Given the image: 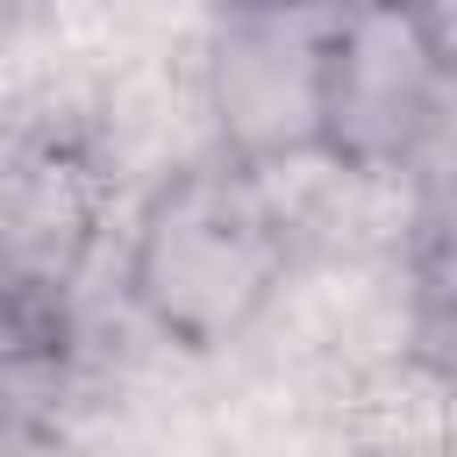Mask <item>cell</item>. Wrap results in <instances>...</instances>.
<instances>
[{"label": "cell", "instance_id": "cell-2", "mask_svg": "<svg viewBox=\"0 0 457 457\" xmlns=\"http://www.w3.org/2000/svg\"><path fill=\"white\" fill-rule=\"evenodd\" d=\"M457 79L428 57L400 0H328L314 36V157L343 171H407L443 114Z\"/></svg>", "mask_w": 457, "mask_h": 457}, {"label": "cell", "instance_id": "cell-7", "mask_svg": "<svg viewBox=\"0 0 457 457\" xmlns=\"http://www.w3.org/2000/svg\"><path fill=\"white\" fill-rule=\"evenodd\" d=\"M243 14H307V7H328V0H228Z\"/></svg>", "mask_w": 457, "mask_h": 457}, {"label": "cell", "instance_id": "cell-6", "mask_svg": "<svg viewBox=\"0 0 457 457\" xmlns=\"http://www.w3.org/2000/svg\"><path fill=\"white\" fill-rule=\"evenodd\" d=\"M407 7V21L421 29V43H428V57L457 79V0H400Z\"/></svg>", "mask_w": 457, "mask_h": 457}, {"label": "cell", "instance_id": "cell-3", "mask_svg": "<svg viewBox=\"0 0 457 457\" xmlns=\"http://www.w3.org/2000/svg\"><path fill=\"white\" fill-rule=\"evenodd\" d=\"M114 164L86 121H36L0 150V300L79 314V278L107 236Z\"/></svg>", "mask_w": 457, "mask_h": 457}, {"label": "cell", "instance_id": "cell-1", "mask_svg": "<svg viewBox=\"0 0 457 457\" xmlns=\"http://www.w3.org/2000/svg\"><path fill=\"white\" fill-rule=\"evenodd\" d=\"M293 271V221L271 193V164L243 150H207L164 171L121 250V293L143 328L186 357L243 343Z\"/></svg>", "mask_w": 457, "mask_h": 457}, {"label": "cell", "instance_id": "cell-5", "mask_svg": "<svg viewBox=\"0 0 457 457\" xmlns=\"http://www.w3.org/2000/svg\"><path fill=\"white\" fill-rule=\"evenodd\" d=\"M407 357L457 378V193L428 200L407 236Z\"/></svg>", "mask_w": 457, "mask_h": 457}, {"label": "cell", "instance_id": "cell-4", "mask_svg": "<svg viewBox=\"0 0 457 457\" xmlns=\"http://www.w3.org/2000/svg\"><path fill=\"white\" fill-rule=\"evenodd\" d=\"M314 36H321V7L307 14L228 7V36L214 64V107L228 150L257 164H271L278 150H314Z\"/></svg>", "mask_w": 457, "mask_h": 457}]
</instances>
